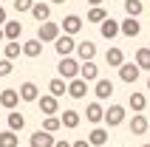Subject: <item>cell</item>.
Instances as JSON below:
<instances>
[{"instance_id":"obj_1","label":"cell","mask_w":150,"mask_h":147,"mask_svg":"<svg viewBox=\"0 0 150 147\" xmlns=\"http://www.w3.org/2000/svg\"><path fill=\"white\" fill-rule=\"evenodd\" d=\"M57 71H59V79H65V82L79 79V62H76L74 57H62L59 65H57Z\"/></svg>"},{"instance_id":"obj_2","label":"cell","mask_w":150,"mask_h":147,"mask_svg":"<svg viewBox=\"0 0 150 147\" xmlns=\"http://www.w3.org/2000/svg\"><path fill=\"white\" fill-rule=\"evenodd\" d=\"M59 23H42L40 28H37V40L40 42H57L59 40Z\"/></svg>"},{"instance_id":"obj_3","label":"cell","mask_w":150,"mask_h":147,"mask_svg":"<svg viewBox=\"0 0 150 147\" xmlns=\"http://www.w3.org/2000/svg\"><path fill=\"white\" fill-rule=\"evenodd\" d=\"M37 107H40V113L42 116H54V113H59V102L51 93H42L40 99H37Z\"/></svg>"},{"instance_id":"obj_4","label":"cell","mask_w":150,"mask_h":147,"mask_svg":"<svg viewBox=\"0 0 150 147\" xmlns=\"http://www.w3.org/2000/svg\"><path fill=\"white\" fill-rule=\"evenodd\" d=\"M54 48H57L59 59H62V57H71V54L76 51V42H74V37H68V34H59V40L54 42Z\"/></svg>"},{"instance_id":"obj_5","label":"cell","mask_w":150,"mask_h":147,"mask_svg":"<svg viewBox=\"0 0 150 147\" xmlns=\"http://www.w3.org/2000/svg\"><path fill=\"white\" fill-rule=\"evenodd\" d=\"M122 122H125V107L122 105H110L108 110H105V124H108V127H119Z\"/></svg>"},{"instance_id":"obj_6","label":"cell","mask_w":150,"mask_h":147,"mask_svg":"<svg viewBox=\"0 0 150 147\" xmlns=\"http://www.w3.org/2000/svg\"><path fill=\"white\" fill-rule=\"evenodd\" d=\"M54 144H57V139L40 127V130H34V133H31V144H28V147H54Z\"/></svg>"},{"instance_id":"obj_7","label":"cell","mask_w":150,"mask_h":147,"mask_svg":"<svg viewBox=\"0 0 150 147\" xmlns=\"http://www.w3.org/2000/svg\"><path fill=\"white\" fill-rule=\"evenodd\" d=\"M59 28L68 34V37H74L79 28H82V17L79 14H68V17H62V23H59Z\"/></svg>"},{"instance_id":"obj_8","label":"cell","mask_w":150,"mask_h":147,"mask_svg":"<svg viewBox=\"0 0 150 147\" xmlns=\"http://www.w3.org/2000/svg\"><path fill=\"white\" fill-rule=\"evenodd\" d=\"M139 74H142V71H139V65H136V62H125V65L119 68V79L127 82V85H133V82L139 79Z\"/></svg>"},{"instance_id":"obj_9","label":"cell","mask_w":150,"mask_h":147,"mask_svg":"<svg viewBox=\"0 0 150 147\" xmlns=\"http://www.w3.org/2000/svg\"><path fill=\"white\" fill-rule=\"evenodd\" d=\"M17 93H20L23 102H37V99H40V88H37L34 82H23V85L17 88Z\"/></svg>"},{"instance_id":"obj_10","label":"cell","mask_w":150,"mask_h":147,"mask_svg":"<svg viewBox=\"0 0 150 147\" xmlns=\"http://www.w3.org/2000/svg\"><path fill=\"white\" fill-rule=\"evenodd\" d=\"M79 79L99 82V68H96V62H79Z\"/></svg>"},{"instance_id":"obj_11","label":"cell","mask_w":150,"mask_h":147,"mask_svg":"<svg viewBox=\"0 0 150 147\" xmlns=\"http://www.w3.org/2000/svg\"><path fill=\"white\" fill-rule=\"evenodd\" d=\"M147 116L144 113H133V119H130V136H144L147 133Z\"/></svg>"},{"instance_id":"obj_12","label":"cell","mask_w":150,"mask_h":147,"mask_svg":"<svg viewBox=\"0 0 150 147\" xmlns=\"http://www.w3.org/2000/svg\"><path fill=\"white\" fill-rule=\"evenodd\" d=\"M76 54H79V59H82V62H93V57H96V45H93L91 40L76 42Z\"/></svg>"},{"instance_id":"obj_13","label":"cell","mask_w":150,"mask_h":147,"mask_svg":"<svg viewBox=\"0 0 150 147\" xmlns=\"http://www.w3.org/2000/svg\"><path fill=\"white\" fill-rule=\"evenodd\" d=\"M105 62H108L110 68H122V65H125V54H122V48H119V45H110L108 54H105Z\"/></svg>"},{"instance_id":"obj_14","label":"cell","mask_w":150,"mask_h":147,"mask_svg":"<svg viewBox=\"0 0 150 147\" xmlns=\"http://www.w3.org/2000/svg\"><path fill=\"white\" fill-rule=\"evenodd\" d=\"M31 14H34V20L42 25V23H48V17H51V6H48V3H42V0H37L34 8H31Z\"/></svg>"},{"instance_id":"obj_15","label":"cell","mask_w":150,"mask_h":147,"mask_svg":"<svg viewBox=\"0 0 150 147\" xmlns=\"http://www.w3.org/2000/svg\"><path fill=\"white\" fill-rule=\"evenodd\" d=\"M3 31H6V40L8 42H17L20 34H23V23H20V20H8V23L3 25Z\"/></svg>"},{"instance_id":"obj_16","label":"cell","mask_w":150,"mask_h":147,"mask_svg":"<svg viewBox=\"0 0 150 147\" xmlns=\"http://www.w3.org/2000/svg\"><path fill=\"white\" fill-rule=\"evenodd\" d=\"M17 102H20V93L11 90V88H3V93H0V105L6 107V110H14Z\"/></svg>"},{"instance_id":"obj_17","label":"cell","mask_w":150,"mask_h":147,"mask_svg":"<svg viewBox=\"0 0 150 147\" xmlns=\"http://www.w3.org/2000/svg\"><path fill=\"white\" fill-rule=\"evenodd\" d=\"M85 93H88V82H85V79L68 82V96H71V99H85Z\"/></svg>"},{"instance_id":"obj_18","label":"cell","mask_w":150,"mask_h":147,"mask_svg":"<svg viewBox=\"0 0 150 147\" xmlns=\"http://www.w3.org/2000/svg\"><path fill=\"white\" fill-rule=\"evenodd\" d=\"M119 28H122V34H125V37H139V31H142L139 20H133V17H125V20L119 23Z\"/></svg>"},{"instance_id":"obj_19","label":"cell","mask_w":150,"mask_h":147,"mask_svg":"<svg viewBox=\"0 0 150 147\" xmlns=\"http://www.w3.org/2000/svg\"><path fill=\"white\" fill-rule=\"evenodd\" d=\"M127 105H130V110H133V113H142L144 107H147V96H144L142 90H133V93H130V99H127Z\"/></svg>"},{"instance_id":"obj_20","label":"cell","mask_w":150,"mask_h":147,"mask_svg":"<svg viewBox=\"0 0 150 147\" xmlns=\"http://www.w3.org/2000/svg\"><path fill=\"white\" fill-rule=\"evenodd\" d=\"M99 31H102V37H105V40H113L116 34H122V28H119V23L113 20V17H108V20L99 25Z\"/></svg>"},{"instance_id":"obj_21","label":"cell","mask_w":150,"mask_h":147,"mask_svg":"<svg viewBox=\"0 0 150 147\" xmlns=\"http://www.w3.org/2000/svg\"><path fill=\"white\" fill-rule=\"evenodd\" d=\"M85 116H88V122H91V124L105 122V110H102L99 102H91V105H88V110H85Z\"/></svg>"},{"instance_id":"obj_22","label":"cell","mask_w":150,"mask_h":147,"mask_svg":"<svg viewBox=\"0 0 150 147\" xmlns=\"http://www.w3.org/2000/svg\"><path fill=\"white\" fill-rule=\"evenodd\" d=\"M88 144H91V147L108 144V130H105V127H93V130L88 133Z\"/></svg>"},{"instance_id":"obj_23","label":"cell","mask_w":150,"mask_h":147,"mask_svg":"<svg viewBox=\"0 0 150 147\" xmlns=\"http://www.w3.org/2000/svg\"><path fill=\"white\" fill-rule=\"evenodd\" d=\"M23 54H25V57H31V59H37L42 54V42L37 40V37H34V40H25L23 42Z\"/></svg>"},{"instance_id":"obj_24","label":"cell","mask_w":150,"mask_h":147,"mask_svg":"<svg viewBox=\"0 0 150 147\" xmlns=\"http://www.w3.org/2000/svg\"><path fill=\"white\" fill-rule=\"evenodd\" d=\"M48 90H51V96H54V99H59V96H65V93H68V82L59 79V76H54V79L48 82Z\"/></svg>"},{"instance_id":"obj_25","label":"cell","mask_w":150,"mask_h":147,"mask_svg":"<svg viewBox=\"0 0 150 147\" xmlns=\"http://www.w3.org/2000/svg\"><path fill=\"white\" fill-rule=\"evenodd\" d=\"M93 93H96V99H110L113 96V82L110 79H99L96 88H93Z\"/></svg>"},{"instance_id":"obj_26","label":"cell","mask_w":150,"mask_h":147,"mask_svg":"<svg viewBox=\"0 0 150 147\" xmlns=\"http://www.w3.org/2000/svg\"><path fill=\"white\" fill-rule=\"evenodd\" d=\"M59 122H62V127H68V130H76V127H79V113H76V110H62Z\"/></svg>"},{"instance_id":"obj_27","label":"cell","mask_w":150,"mask_h":147,"mask_svg":"<svg viewBox=\"0 0 150 147\" xmlns=\"http://www.w3.org/2000/svg\"><path fill=\"white\" fill-rule=\"evenodd\" d=\"M20 54H23V45H20V42H6V45H3V59H8V62L17 59Z\"/></svg>"},{"instance_id":"obj_28","label":"cell","mask_w":150,"mask_h":147,"mask_svg":"<svg viewBox=\"0 0 150 147\" xmlns=\"http://www.w3.org/2000/svg\"><path fill=\"white\" fill-rule=\"evenodd\" d=\"M125 11H127V17L139 20V14L144 11V3H142V0H125Z\"/></svg>"},{"instance_id":"obj_29","label":"cell","mask_w":150,"mask_h":147,"mask_svg":"<svg viewBox=\"0 0 150 147\" xmlns=\"http://www.w3.org/2000/svg\"><path fill=\"white\" fill-rule=\"evenodd\" d=\"M136 65H139V71H150V48L136 51Z\"/></svg>"},{"instance_id":"obj_30","label":"cell","mask_w":150,"mask_h":147,"mask_svg":"<svg viewBox=\"0 0 150 147\" xmlns=\"http://www.w3.org/2000/svg\"><path fill=\"white\" fill-rule=\"evenodd\" d=\"M59 127H62L59 116H45V119H42V130H45V133H51V136H54V133H57Z\"/></svg>"},{"instance_id":"obj_31","label":"cell","mask_w":150,"mask_h":147,"mask_svg":"<svg viewBox=\"0 0 150 147\" xmlns=\"http://www.w3.org/2000/svg\"><path fill=\"white\" fill-rule=\"evenodd\" d=\"M25 127V116L23 113H8V130L17 133V130H23Z\"/></svg>"},{"instance_id":"obj_32","label":"cell","mask_w":150,"mask_h":147,"mask_svg":"<svg viewBox=\"0 0 150 147\" xmlns=\"http://www.w3.org/2000/svg\"><path fill=\"white\" fill-rule=\"evenodd\" d=\"M0 147H20V139H17V133L3 130V133H0Z\"/></svg>"},{"instance_id":"obj_33","label":"cell","mask_w":150,"mask_h":147,"mask_svg":"<svg viewBox=\"0 0 150 147\" xmlns=\"http://www.w3.org/2000/svg\"><path fill=\"white\" fill-rule=\"evenodd\" d=\"M105 20H108V11H105L102 6H99V8H91V11H88V23H99V25H102Z\"/></svg>"},{"instance_id":"obj_34","label":"cell","mask_w":150,"mask_h":147,"mask_svg":"<svg viewBox=\"0 0 150 147\" xmlns=\"http://www.w3.org/2000/svg\"><path fill=\"white\" fill-rule=\"evenodd\" d=\"M11 6H14V11H31V8H34V0H14Z\"/></svg>"},{"instance_id":"obj_35","label":"cell","mask_w":150,"mask_h":147,"mask_svg":"<svg viewBox=\"0 0 150 147\" xmlns=\"http://www.w3.org/2000/svg\"><path fill=\"white\" fill-rule=\"evenodd\" d=\"M11 62H8V59H0V79H3V76H8V74H11Z\"/></svg>"},{"instance_id":"obj_36","label":"cell","mask_w":150,"mask_h":147,"mask_svg":"<svg viewBox=\"0 0 150 147\" xmlns=\"http://www.w3.org/2000/svg\"><path fill=\"white\" fill-rule=\"evenodd\" d=\"M6 23H8V14H6V8L0 6V25H6Z\"/></svg>"},{"instance_id":"obj_37","label":"cell","mask_w":150,"mask_h":147,"mask_svg":"<svg viewBox=\"0 0 150 147\" xmlns=\"http://www.w3.org/2000/svg\"><path fill=\"white\" fill-rule=\"evenodd\" d=\"M74 147H91V144H88V139H76V141H74Z\"/></svg>"},{"instance_id":"obj_38","label":"cell","mask_w":150,"mask_h":147,"mask_svg":"<svg viewBox=\"0 0 150 147\" xmlns=\"http://www.w3.org/2000/svg\"><path fill=\"white\" fill-rule=\"evenodd\" d=\"M88 3H91V6H93V8H99V6H102V3H105V0H88Z\"/></svg>"},{"instance_id":"obj_39","label":"cell","mask_w":150,"mask_h":147,"mask_svg":"<svg viewBox=\"0 0 150 147\" xmlns=\"http://www.w3.org/2000/svg\"><path fill=\"white\" fill-rule=\"evenodd\" d=\"M54 147H74V144H68V141L62 139V141H57V144H54Z\"/></svg>"},{"instance_id":"obj_40","label":"cell","mask_w":150,"mask_h":147,"mask_svg":"<svg viewBox=\"0 0 150 147\" xmlns=\"http://www.w3.org/2000/svg\"><path fill=\"white\" fill-rule=\"evenodd\" d=\"M0 40H6V31H3V25H0Z\"/></svg>"},{"instance_id":"obj_41","label":"cell","mask_w":150,"mask_h":147,"mask_svg":"<svg viewBox=\"0 0 150 147\" xmlns=\"http://www.w3.org/2000/svg\"><path fill=\"white\" fill-rule=\"evenodd\" d=\"M51 3H65V0H51Z\"/></svg>"},{"instance_id":"obj_42","label":"cell","mask_w":150,"mask_h":147,"mask_svg":"<svg viewBox=\"0 0 150 147\" xmlns=\"http://www.w3.org/2000/svg\"><path fill=\"white\" fill-rule=\"evenodd\" d=\"M147 90H150V76H147Z\"/></svg>"},{"instance_id":"obj_43","label":"cell","mask_w":150,"mask_h":147,"mask_svg":"<svg viewBox=\"0 0 150 147\" xmlns=\"http://www.w3.org/2000/svg\"><path fill=\"white\" fill-rule=\"evenodd\" d=\"M0 93H3V85H0Z\"/></svg>"},{"instance_id":"obj_44","label":"cell","mask_w":150,"mask_h":147,"mask_svg":"<svg viewBox=\"0 0 150 147\" xmlns=\"http://www.w3.org/2000/svg\"><path fill=\"white\" fill-rule=\"evenodd\" d=\"M142 147H150V144H142Z\"/></svg>"},{"instance_id":"obj_45","label":"cell","mask_w":150,"mask_h":147,"mask_svg":"<svg viewBox=\"0 0 150 147\" xmlns=\"http://www.w3.org/2000/svg\"><path fill=\"white\" fill-rule=\"evenodd\" d=\"M122 3H125V0H122Z\"/></svg>"},{"instance_id":"obj_46","label":"cell","mask_w":150,"mask_h":147,"mask_svg":"<svg viewBox=\"0 0 150 147\" xmlns=\"http://www.w3.org/2000/svg\"><path fill=\"white\" fill-rule=\"evenodd\" d=\"M0 51H3V48H0Z\"/></svg>"}]
</instances>
